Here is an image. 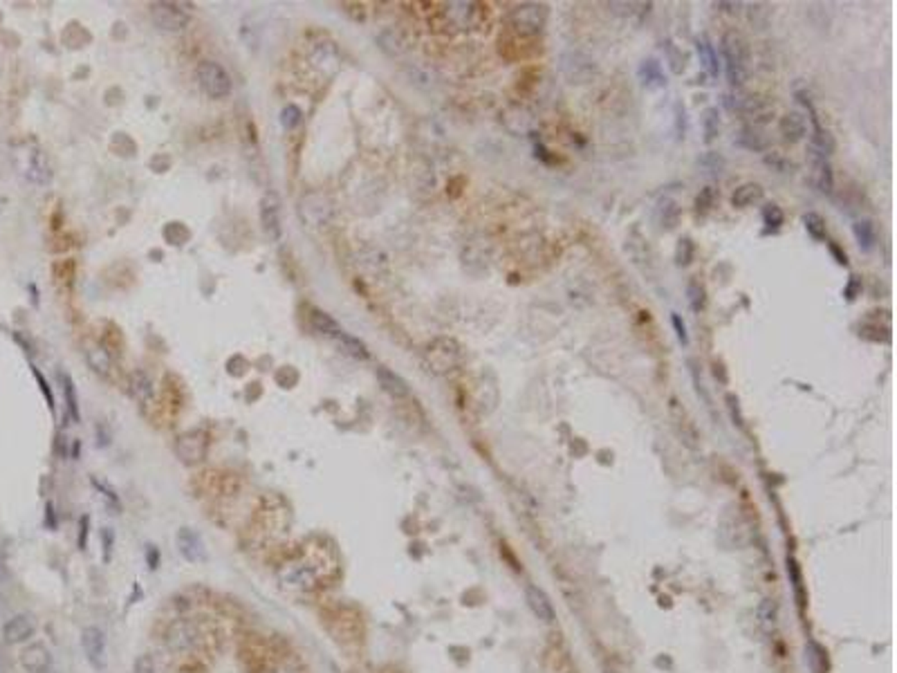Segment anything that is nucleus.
<instances>
[{
	"mask_svg": "<svg viewBox=\"0 0 897 673\" xmlns=\"http://www.w3.org/2000/svg\"><path fill=\"white\" fill-rule=\"evenodd\" d=\"M243 660L247 662V671L250 673H272L274 660L272 651L263 647L259 640H250L243 649Z\"/></svg>",
	"mask_w": 897,
	"mask_h": 673,
	"instance_id": "obj_12",
	"label": "nucleus"
},
{
	"mask_svg": "<svg viewBox=\"0 0 897 673\" xmlns=\"http://www.w3.org/2000/svg\"><path fill=\"white\" fill-rule=\"evenodd\" d=\"M853 234L864 252H871L877 245V227L873 220H857L853 225Z\"/></svg>",
	"mask_w": 897,
	"mask_h": 673,
	"instance_id": "obj_25",
	"label": "nucleus"
},
{
	"mask_svg": "<svg viewBox=\"0 0 897 673\" xmlns=\"http://www.w3.org/2000/svg\"><path fill=\"white\" fill-rule=\"evenodd\" d=\"M698 56H700V63L707 68L711 77H718V56H715V52H713V45L704 39V36L698 39Z\"/></svg>",
	"mask_w": 897,
	"mask_h": 673,
	"instance_id": "obj_30",
	"label": "nucleus"
},
{
	"mask_svg": "<svg viewBox=\"0 0 897 673\" xmlns=\"http://www.w3.org/2000/svg\"><path fill=\"white\" fill-rule=\"evenodd\" d=\"M198 81L211 99H225L234 88L229 72L216 61H202L198 65Z\"/></svg>",
	"mask_w": 897,
	"mask_h": 673,
	"instance_id": "obj_6",
	"label": "nucleus"
},
{
	"mask_svg": "<svg viewBox=\"0 0 897 673\" xmlns=\"http://www.w3.org/2000/svg\"><path fill=\"white\" fill-rule=\"evenodd\" d=\"M81 647L94 669L106 667V635L97 627H85L81 631Z\"/></svg>",
	"mask_w": 897,
	"mask_h": 673,
	"instance_id": "obj_10",
	"label": "nucleus"
},
{
	"mask_svg": "<svg viewBox=\"0 0 897 673\" xmlns=\"http://www.w3.org/2000/svg\"><path fill=\"white\" fill-rule=\"evenodd\" d=\"M810 119H812V150H815V155L828 157L835 150V137L830 135L828 128L821 126V121L817 119L815 112H812V117H810Z\"/></svg>",
	"mask_w": 897,
	"mask_h": 673,
	"instance_id": "obj_20",
	"label": "nucleus"
},
{
	"mask_svg": "<svg viewBox=\"0 0 897 673\" xmlns=\"http://www.w3.org/2000/svg\"><path fill=\"white\" fill-rule=\"evenodd\" d=\"M758 618H760L763 629H765V631H774L776 629V622H778L776 606L772 604V602H763L760 609H758Z\"/></svg>",
	"mask_w": 897,
	"mask_h": 673,
	"instance_id": "obj_37",
	"label": "nucleus"
},
{
	"mask_svg": "<svg viewBox=\"0 0 897 673\" xmlns=\"http://www.w3.org/2000/svg\"><path fill=\"white\" fill-rule=\"evenodd\" d=\"M61 379H63V391H65V397H68V409H70V413H72V418H74V420H79V404H76V391H74L72 379H70V375H61Z\"/></svg>",
	"mask_w": 897,
	"mask_h": 673,
	"instance_id": "obj_42",
	"label": "nucleus"
},
{
	"mask_svg": "<svg viewBox=\"0 0 897 673\" xmlns=\"http://www.w3.org/2000/svg\"><path fill=\"white\" fill-rule=\"evenodd\" d=\"M763 220H765V225L772 227V229H778V227L785 222V213L778 204H767V207H763Z\"/></svg>",
	"mask_w": 897,
	"mask_h": 673,
	"instance_id": "obj_39",
	"label": "nucleus"
},
{
	"mask_svg": "<svg viewBox=\"0 0 897 673\" xmlns=\"http://www.w3.org/2000/svg\"><path fill=\"white\" fill-rule=\"evenodd\" d=\"M862 292V281H860V277H851V281H848V288H846V292L844 295L848 297V301H853V299H857V295Z\"/></svg>",
	"mask_w": 897,
	"mask_h": 673,
	"instance_id": "obj_48",
	"label": "nucleus"
},
{
	"mask_svg": "<svg viewBox=\"0 0 897 673\" xmlns=\"http://www.w3.org/2000/svg\"><path fill=\"white\" fill-rule=\"evenodd\" d=\"M525 600H528L530 611L537 615V620L546 622V624L555 622V606H552L550 597L543 593L539 586H532L530 584L528 588H525Z\"/></svg>",
	"mask_w": 897,
	"mask_h": 673,
	"instance_id": "obj_16",
	"label": "nucleus"
},
{
	"mask_svg": "<svg viewBox=\"0 0 897 673\" xmlns=\"http://www.w3.org/2000/svg\"><path fill=\"white\" fill-rule=\"evenodd\" d=\"M803 225H805L808 234L812 236L815 241H826V220H824L821 213H817V211L805 213L803 216Z\"/></svg>",
	"mask_w": 897,
	"mask_h": 673,
	"instance_id": "obj_34",
	"label": "nucleus"
},
{
	"mask_svg": "<svg viewBox=\"0 0 897 673\" xmlns=\"http://www.w3.org/2000/svg\"><path fill=\"white\" fill-rule=\"evenodd\" d=\"M3 575H5V563H3V554H0V579H3Z\"/></svg>",
	"mask_w": 897,
	"mask_h": 673,
	"instance_id": "obj_50",
	"label": "nucleus"
},
{
	"mask_svg": "<svg viewBox=\"0 0 897 673\" xmlns=\"http://www.w3.org/2000/svg\"><path fill=\"white\" fill-rule=\"evenodd\" d=\"M34 631H36V624L32 620V615L21 613V615H14V618H9L5 622L3 638H5L7 644H21V642L30 640L32 635H34Z\"/></svg>",
	"mask_w": 897,
	"mask_h": 673,
	"instance_id": "obj_14",
	"label": "nucleus"
},
{
	"mask_svg": "<svg viewBox=\"0 0 897 673\" xmlns=\"http://www.w3.org/2000/svg\"><path fill=\"white\" fill-rule=\"evenodd\" d=\"M738 110L745 112V115L754 121H769L774 117V103L758 97V94H749V97L740 99Z\"/></svg>",
	"mask_w": 897,
	"mask_h": 673,
	"instance_id": "obj_17",
	"label": "nucleus"
},
{
	"mask_svg": "<svg viewBox=\"0 0 897 673\" xmlns=\"http://www.w3.org/2000/svg\"><path fill=\"white\" fill-rule=\"evenodd\" d=\"M299 121H301V110L297 106H285L283 108V112H281V126L283 128H288V130L297 128Z\"/></svg>",
	"mask_w": 897,
	"mask_h": 673,
	"instance_id": "obj_43",
	"label": "nucleus"
},
{
	"mask_svg": "<svg viewBox=\"0 0 897 673\" xmlns=\"http://www.w3.org/2000/svg\"><path fill=\"white\" fill-rule=\"evenodd\" d=\"M724 400H727V406H729V411H731V418L736 420V424H740V426H742V413H740V402H738V397L733 395V393H729L727 397H724Z\"/></svg>",
	"mask_w": 897,
	"mask_h": 673,
	"instance_id": "obj_47",
	"label": "nucleus"
},
{
	"mask_svg": "<svg viewBox=\"0 0 897 673\" xmlns=\"http://www.w3.org/2000/svg\"><path fill=\"white\" fill-rule=\"evenodd\" d=\"M637 74H639V81H642V85H646V88H664L666 85L662 65L655 59H646L642 65H639Z\"/></svg>",
	"mask_w": 897,
	"mask_h": 673,
	"instance_id": "obj_22",
	"label": "nucleus"
},
{
	"mask_svg": "<svg viewBox=\"0 0 897 673\" xmlns=\"http://www.w3.org/2000/svg\"><path fill=\"white\" fill-rule=\"evenodd\" d=\"M85 357H88V364L94 368V371L101 373V375H108V371H110V357H108L106 350L99 348V346H90L88 350H85Z\"/></svg>",
	"mask_w": 897,
	"mask_h": 673,
	"instance_id": "obj_33",
	"label": "nucleus"
},
{
	"mask_svg": "<svg viewBox=\"0 0 897 673\" xmlns=\"http://www.w3.org/2000/svg\"><path fill=\"white\" fill-rule=\"evenodd\" d=\"M259 218L267 241L279 243L283 236V200L276 191H267L261 198Z\"/></svg>",
	"mask_w": 897,
	"mask_h": 673,
	"instance_id": "obj_7",
	"label": "nucleus"
},
{
	"mask_svg": "<svg viewBox=\"0 0 897 673\" xmlns=\"http://www.w3.org/2000/svg\"><path fill=\"white\" fill-rule=\"evenodd\" d=\"M738 144H740V146H745V148H749V150H763V148L767 146V139L763 137L756 128L747 126V128H742Z\"/></svg>",
	"mask_w": 897,
	"mask_h": 673,
	"instance_id": "obj_35",
	"label": "nucleus"
},
{
	"mask_svg": "<svg viewBox=\"0 0 897 673\" xmlns=\"http://www.w3.org/2000/svg\"><path fill=\"white\" fill-rule=\"evenodd\" d=\"M693 256H695L693 241L691 238H680V243H677V250H675V263L680 265V268H684V265H689L693 261Z\"/></svg>",
	"mask_w": 897,
	"mask_h": 673,
	"instance_id": "obj_38",
	"label": "nucleus"
},
{
	"mask_svg": "<svg viewBox=\"0 0 897 673\" xmlns=\"http://www.w3.org/2000/svg\"><path fill=\"white\" fill-rule=\"evenodd\" d=\"M177 444H189V449H177V453H180V458H182L184 462H198V460H202L204 458V451H207V442H204V438L200 433H193V435H182L180 438V442Z\"/></svg>",
	"mask_w": 897,
	"mask_h": 673,
	"instance_id": "obj_23",
	"label": "nucleus"
},
{
	"mask_svg": "<svg viewBox=\"0 0 897 673\" xmlns=\"http://www.w3.org/2000/svg\"><path fill=\"white\" fill-rule=\"evenodd\" d=\"M310 321H312V326L317 328V333L326 335V337H332V339H335V337L341 333V328H339L337 321L332 319L330 315H326V312H321V310H312Z\"/></svg>",
	"mask_w": 897,
	"mask_h": 673,
	"instance_id": "obj_29",
	"label": "nucleus"
},
{
	"mask_svg": "<svg viewBox=\"0 0 897 673\" xmlns=\"http://www.w3.org/2000/svg\"><path fill=\"white\" fill-rule=\"evenodd\" d=\"M805 660H808L810 669H812L815 673H826L828 671V653H826V649L821 647V644H817V642L810 640L805 644Z\"/></svg>",
	"mask_w": 897,
	"mask_h": 673,
	"instance_id": "obj_28",
	"label": "nucleus"
},
{
	"mask_svg": "<svg viewBox=\"0 0 897 673\" xmlns=\"http://www.w3.org/2000/svg\"><path fill=\"white\" fill-rule=\"evenodd\" d=\"M713 204H715L713 186H704L702 191H700V195L695 198V211H698V213H707V211L713 209Z\"/></svg>",
	"mask_w": 897,
	"mask_h": 673,
	"instance_id": "obj_41",
	"label": "nucleus"
},
{
	"mask_svg": "<svg viewBox=\"0 0 897 673\" xmlns=\"http://www.w3.org/2000/svg\"><path fill=\"white\" fill-rule=\"evenodd\" d=\"M130 382H132V391H135V395L139 397V400H146V397H150V393H153L150 379L144 373H132Z\"/></svg>",
	"mask_w": 897,
	"mask_h": 673,
	"instance_id": "obj_40",
	"label": "nucleus"
},
{
	"mask_svg": "<svg viewBox=\"0 0 897 673\" xmlns=\"http://www.w3.org/2000/svg\"><path fill=\"white\" fill-rule=\"evenodd\" d=\"M21 667L27 673H52V653L43 644H30L21 651Z\"/></svg>",
	"mask_w": 897,
	"mask_h": 673,
	"instance_id": "obj_11",
	"label": "nucleus"
},
{
	"mask_svg": "<svg viewBox=\"0 0 897 673\" xmlns=\"http://www.w3.org/2000/svg\"><path fill=\"white\" fill-rule=\"evenodd\" d=\"M830 252H833V254L837 256V263H839V265H848V256H846V252L839 250L837 245H830Z\"/></svg>",
	"mask_w": 897,
	"mask_h": 673,
	"instance_id": "obj_49",
	"label": "nucleus"
},
{
	"mask_svg": "<svg viewBox=\"0 0 897 673\" xmlns=\"http://www.w3.org/2000/svg\"><path fill=\"white\" fill-rule=\"evenodd\" d=\"M377 379H379L381 388H384L388 395H393V397H406L408 395V384L397 373L390 371V368L379 366L377 368Z\"/></svg>",
	"mask_w": 897,
	"mask_h": 673,
	"instance_id": "obj_21",
	"label": "nucleus"
},
{
	"mask_svg": "<svg viewBox=\"0 0 897 673\" xmlns=\"http://www.w3.org/2000/svg\"><path fill=\"white\" fill-rule=\"evenodd\" d=\"M677 220H680V207H677L673 200H664L660 204V222H662V227H664V229H673V227L677 225Z\"/></svg>",
	"mask_w": 897,
	"mask_h": 673,
	"instance_id": "obj_36",
	"label": "nucleus"
},
{
	"mask_svg": "<svg viewBox=\"0 0 897 673\" xmlns=\"http://www.w3.org/2000/svg\"><path fill=\"white\" fill-rule=\"evenodd\" d=\"M778 130L787 141L794 144V141H801L808 135V119L801 112H787V115L781 117Z\"/></svg>",
	"mask_w": 897,
	"mask_h": 673,
	"instance_id": "obj_18",
	"label": "nucleus"
},
{
	"mask_svg": "<svg viewBox=\"0 0 897 673\" xmlns=\"http://www.w3.org/2000/svg\"><path fill=\"white\" fill-rule=\"evenodd\" d=\"M671 413H673V418L677 420V429H680V433H682V440L689 444V447H695V440H698V433H695V426L691 424V420H689V415H686V411L684 409H680L677 406V402L675 400H671Z\"/></svg>",
	"mask_w": 897,
	"mask_h": 673,
	"instance_id": "obj_26",
	"label": "nucleus"
},
{
	"mask_svg": "<svg viewBox=\"0 0 897 673\" xmlns=\"http://www.w3.org/2000/svg\"><path fill=\"white\" fill-rule=\"evenodd\" d=\"M299 213L308 227H326L335 218V207L323 193H308L299 202Z\"/></svg>",
	"mask_w": 897,
	"mask_h": 673,
	"instance_id": "obj_8",
	"label": "nucleus"
},
{
	"mask_svg": "<svg viewBox=\"0 0 897 673\" xmlns=\"http://www.w3.org/2000/svg\"><path fill=\"white\" fill-rule=\"evenodd\" d=\"M335 341L339 344V348L346 353L348 357H355V359H368L370 357V353H368V348L361 344V341L357 339V337H352V335H348V333H341L335 337Z\"/></svg>",
	"mask_w": 897,
	"mask_h": 673,
	"instance_id": "obj_27",
	"label": "nucleus"
},
{
	"mask_svg": "<svg viewBox=\"0 0 897 673\" xmlns=\"http://www.w3.org/2000/svg\"><path fill=\"white\" fill-rule=\"evenodd\" d=\"M150 18L162 32H184V27L189 25V14L182 12L177 5L173 3H153L150 5Z\"/></svg>",
	"mask_w": 897,
	"mask_h": 673,
	"instance_id": "obj_9",
	"label": "nucleus"
},
{
	"mask_svg": "<svg viewBox=\"0 0 897 673\" xmlns=\"http://www.w3.org/2000/svg\"><path fill=\"white\" fill-rule=\"evenodd\" d=\"M666 50H669V63H671V70L675 72V74H680L682 70H684V54L677 50V47H673V43H666Z\"/></svg>",
	"mask_w": 897,
	"mask_h": 673,
	"instance_id": "obj_44",
	"label": "nucleus"
},
{
	"mask_svg": "<svg viewBox=\"0 0 897 673\" xmlns=\"http://www.w3.org/2000/svg\"><path fill=\"white\" fill-rule=\"evenodd\" d=\"M323 563H330L323 559V550L312 548L310 552H303L301 557L285 561L279 570V579L283 582L285 588L299 593L314 591L328 577V568Z\"/></svg>",
	"mask_w": 897,
	"mask_h": 673,
	"instance_id": "obj_1",
	"label": "nucleus"
},
{
	"mask_svg": "<svg viewBox=\"0 0 897 673\" xmlns=\"http://www.w3.org/2000/svg\"><path fill=\"white\" fill-rule=\"evenodd\" d=\"M426 362L435 373H451L462 362V348L451 337H440L426 346Z\"/></svg>",
	"mask_w": 897,
	"mask_h": 673,
	"instance_id": "obj_5",
	"label": "nucleus"
},
{
	"mask_svg": "<svg viewBox=\"0 0 897 673\" xmlns=\"http://www.w3.org/2000/svg\"><path fill=\"white\" fill-rule=\"evenodd\" d=\"M763 195H765V189L758 182H745L731 193V204L736 209H749V207L758 204L763 200Z\"/></svg>",
	"mask_w": 897,
	"mask_h": 673,
	"instance_id": "obj_19",
	"label": "nucleus"
},
{
	"mask_svg": "<svg viewBox=\"0 0 897 673\" xmlns=\"http://www.w3.org/2000/svg\"><path fill=\"white\" fill-rule=\"evenodd\" d=\"M209 640H211V638H209L207 629H202V627H200V624L189 622V620H182V622L171 624V629H168V633H166V644H168V649H171V651H175V653H191V651H198V649L207 647Z\"/></svg>",
	"mask_w": 897,
	"mask_h": 673,
	"instance_id": "obj_4",
	"label": "nucleus"
},
{
	"mask_svg": "<svg viewBox=\"0 0 897 673\" xmlns=\"http://www.w3.org/2000/svg\"><path fill=\"white\" fill-rule=\"evenodd\" d=\"M175 541H177L180 554H182V557L186 559V561H191V563H202L204 559H207L204 543H202V539H200V534L195 532V530H191V527H180V532H177V536H175Z\"/></svg>",
	"mask_w": 897,
	"mask_h": 673,
	"instance_id": "obj_13",
	"label": "nucleus"
},
{
	"mask_svg": "<svg viewBox=\"0 0 897 673\" xmlns=\"http://www.w3.org/2000/svg\"><path fill=\"white\" fill-rule=\"evenodd\" d=\"M686 297H689V306L693 312H702L707 308V290L700 281H689V288H686Z\"/></svg>",
	"mask_w": 897,
	"mask_h": 673,
	"instance_id": "obj_32",
	"label": "nucleus"
},
{
	"mask_svg": "<svg viewBox=\"0 0 897 673\" xmlns=\"http://www.w3.org/2000/svg\"><path fill=\"white\" fill-rule=\"evenodd\" d=\"M702 130H704V141L711 144V141L720 135V115L718 108H707L702 112Z\"/></svg>",
	"mask_w": 897,
	"mask_h": 673,
	"instance_id": "obj_31",
	"label": "nucleus"
},
{
	"mask_svg": "<svg viewBox=\"0 0 897 673\" xmlns=\"http://www.w3.org/2000/svg\"><path fill=\"white\" fill-rule=\"evenodd\" d=\"M815 182L819 186V191L824 193H833L835 189V175H833V166H830L828 157L815 155Z\"/></svg>",
	"mask_w": 897,
	"mask_h": 673,
	"instance_id": "obj_24",
	"label": "nucleus"
},
{
	"mask_svg": "<svg viewBox=\"0 0 897 673\" xmlns=\"http://www.w3.org/2000/svg\"><path fill=\"white\" fill-rule=\"evenodd\" d=\"M23 173L32 180L36 184H47L52 180V168L50 162L45 159V155L38 148H27L25 150V162H23Z\"/></svg>",
	"mask_w": 897,
	"mask_h": 673,
	"instance_id": "obj_15",
	"label": "nucleus"
},
{
	"mask_svg": "<svg viewBox=\"0 0 897 673\" xmlns=\"http://www.w3.org/2000/svg\"><path fill=\"white\" fill-rule=\"evenodd\" d=\"M722 56H724V70H727V79L733 88H740L749 79V43L745 36L738 32H727L722 36Z\"/></svg>",
	"mask_w": 897,
	"mask_h": 673,
	"instance_id": "obj_2",
	"label": "nucleus"
},
{
	"mask_svg": "<svg viewBox=\"0 0 897 673\" xmlns=\"http://www.w3.org/2000/svg\"><path fill=\"white\" fill-rule=\"evenodd\" d=\"M135 673H155V662H153L150 656H139L135 660V667H132Z\"/></svg>",
	"mask_w": 897,
	"mask_h": 673,
	"instance_id": "obj_46",
	"label": "nucleus"
},
{
	"mask_svg": "<svg viewBox=\"0 0 897 673\" xmlns=\"http://www.w3.org/2000/svg\"><path fill=\"white\" fill-rule=\"evenodd\" d=\"M671 324H673V330H675V335H677V341H680L682 346H689V335H686V326H684V321H682V317L677 315V312H673L671 315Z\"/></svg>",
	"mask_w": 897,
	"mask_h": 673,
	"instance_id": "obj_45",
	"label": "nucleus"
},
{
	"mask_svg": "<svg viewBox=\"0 0 897 673\" xmlns=\"http://www.w3.org/2000/svg\"><path fill=\"white\" fill-rule=\"evenodd\" d=\"M548 23V7L539 3H525L514 7L507 16L510 36L514 41H534Z\"/></svg>",
	"mask_w": 897,
	"mask_h": 673,
	"instance_id": "obj_3",
	"label": "nucleus"
}]
</instances>
